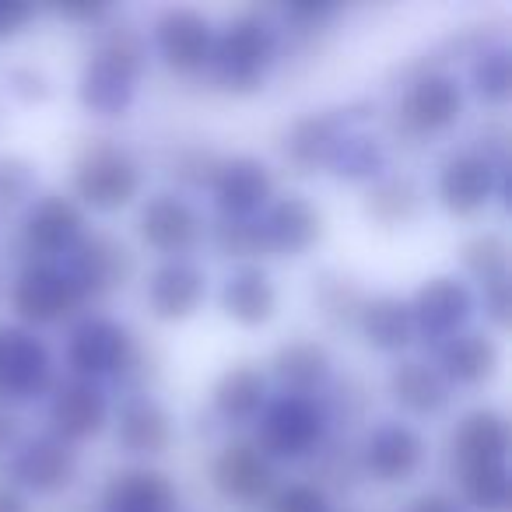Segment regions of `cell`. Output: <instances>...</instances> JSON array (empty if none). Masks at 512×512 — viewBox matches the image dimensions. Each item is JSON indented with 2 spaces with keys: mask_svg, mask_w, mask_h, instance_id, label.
I'll use <instances>...</instances> for the list:
<instances>
[{
  "mask_svg": "<svg viewBox=\"0 0 512 512\" xmlns=\"http://www.w3.org/2000/svg\"><path fill=\"white\" fill-rule=\"evenodd\" d=\"M285 32L278 11L271 8H242L218 25L211 64L204 78L225 99H256L271 85L274 71L285 60Z\"/></svg>",
  "mask_w": 512,
  "mask_h": 512,
  "instance_id": "cell-1",
  "label": "cell"
},
{
  "mask_svg": "<svg viewBox=\"0 0 512 512\" xmlns=\"http://www.w3.org/2000/svg\"><path fill=\"white\" fill-rule=\"evenodd\" d=\"M148 193V165L116 137H88L67 165V197L88 218H116L141 204Z\"/></svg>",
  "mask_w": 512,
  "mask_h": 512,
  "instance_id": "cell-2",
  "label": "cell"
},
{
  "mask_svg": "<svg viewBox=\"0 0 512 512\" xmlns=\"http://www.w3.org/2000/svg\"><path fill=\"white\" fill-rule=\"evenodd\" d=\"M428 200L460 225H481L495 207L509 200V162L481 144H460L435 165Z\"/></svg>",
  "mask_w": 512,
  "mask_h": 512,
  "instance_id": "cell-3",
  "label": "cell"
},
{
  "mask_svg": "<svg viewBox=\"0 0 512 512\" xmlns=\"http://www.w3.org/2000/svg\"><path fill=\"white\" fill-rule=\"evenodd\" d=\"M246 435L267 460H274L278 467H295V463L320 460V453L334 439V418L323 397L274 393Z\"/></svg>",
  "mask_w": 512,
  "mask_h": 512,
  "instance_id": "cell-4",
  "label": "cell"
},
{
  "mask_svg": "<svg viewBox=\"0 0 512 512\" xmlns=\"http://www.w3.org/2000/svg\"><path fill=\"white\" fill-rule=\"evenodd\" d=\"M141 337L127 320L106 313V309H88L85 316L67 327V337L60 344V372L74 379H92L113 390L127 369L134 365Z\"/></svg>",
  "mask_w": 512,
  "mask_h": 512,
  "instance_id": "cell-5",
  "label": "cell"
},
{
  "mask_svg": "<svg viewBox=\"0 0 512 512\" xmlns=\"http://www.w3.org/2000/svg\"><path fill=\"white\" fill-rule=\"evenodd\" d=\"M470 109L463 78L446 64L414 71L393 99V127L404 141L428 144L449 137Z\"/></svg>",
  "mask_w": 512,
  "mask_h": 512,
  "instance_id": "cell-6",
  "label": "cell"
},
{
  "mask_svg": "<svg viewBox=\"0 0 512 512\" xmlns=\"http://www.w3.org/2000/svg\"><path fill=\"white\" fill-rule=\"evenodd\" d=\"M211 214L200 207L197 197L179 193L172 186H158L141 197L134 207V246L155 260L176 256H200L207 242Z\"/></svg>",
  "mask_w": 512,
  "mask_h": 512,
  "instance_id": "cell-7",
  "label": "cell"
},
{
  "mask_svg": "<svg viewBox=\"0 0 512 512\" xmlns=\"http://www.w3.org/2000/svg\"><path fill=\"white\" fill-rule=\"evenodd\" d=\"M11 323L29 327L36 334L43 330H67L78 316L88 313V302L81 299L78 285L64 264H43V260H25L4 285Z\"/></svg>",
  "mask_w": 512,
  "mask_h": 512,
  "instance_id": "cell-8",
  "label": "cell"
},
{
  "mask_svg": "<svg viewBox=\"0 0 512 512\" xmlns=\"http://www.w3.org/2000/svg\"><path fill=\"white\" fill-rule=\"evenodd\" d=\"M358 477L376 488H407L432 467V439L421 425L386 414L369 421L355 446Z\"/></svg>",
  "mask_w": 512,
  "mask_h": 512,
  "instance_id": "cell-9",
  "label": "cell"
},
{
  "mask_svg": "<svg viewBox=\"0 0 512 512\" xmlns=\"http://www.w3.org/2000/svg\"><path fill=\"white\" fill-rule=\"evenodd\" d=\"M71 281L78 285L88 309H102L127 292L134 281H141V253L127 235L113 228L88 225L78 246L60 260Z\"/></svg>",
  "mask_w": 512,
  "mask_h": 512,
  "instance_id": "cell-10",
  "label": "cell"
},
{
  "mask_svg": "<svg viewBox=\"0 0 512 512\" xmlns=\"http://www.w3.org/2000/svg\"><path fill=\"white\" fill-rule=\"evenodd\" d=\"M4 481L15 484L32 502H53V498L71 495L85 477V453L67 446L64 439L50 435L46 428L25 432L15 453L4 460Z\"/></svg>",
  "mask_w": 512,
  "mask_h": 512,
  "instance_id": "cell-11",
  "label": "cell"
},
{
  "mask_svg": "<svg viewBox=\"0 0 512 512\" xmlns=\"http://www.w3.org/2000/svg\"><path fill=\"white\" fill-rule=\"evenodd\" d=\"M60 358L43 334L0 320V407L22 411L50 397L57 386Z\"/></svg>",
  "mask_w": 512,
  "mask_h": 512,
  "instance_id": "cell-12",
  "label": "cell"
},
{
  "mask_svg": "<svg viewBox=\"0 0 512 512\" xmlns=\"http://www.w3.org/2000/svg\"><path fill=\"white\" fill-rule=\"evenodd\" d=\"M144 36L151 46V60L162 64L172 78H204L218 22L193 4H165L151 15Z\"/></svg>",
  "mask_w": 512,
  "mask_h": 512,
  "instance_id": "cell-13",
  "label": "cell"
},
{
  "mask_svg": "<svg viewBox=\"0 0 512 512\" xmlns=\"http://www.w3.org/2000/svg\"><path fill=\"white\" fill-rule=\"evenodd\" d=\"M278 484L281 467L267 460L246 432L225 435L207 460V488L235 509H264Z\"/></svg>",
  "mask_w": 512,
  "mask_h": 512,
  "instance_id": "cell-14",
  "label": "cell"
},
{
  "mask_svg": "<svg viewBox=\"0 0 512 512\" xmlns=\"http://www.w3.org/2000/svg\"><path fill=\"white\" fill-rule=\"evenodd\" d=\"M253 221L264 260H306L327 242L330 232L327 211L306 190H281Z\"/></svg>",
  "mask_w": 512,
  "mask_h": 512,
  "instance_id": "cell-15",
  "label": "cell"
},
{
  "mask_svg": "<svg viewBox=\"0 0 512 512\" xmlns=\"http://www.w3.org/2000/svg\"><path fill=\"white\" fill-rule=\"evenodd\" d=\"M214 285L211 271L200 256H176V260H155L141 274V302L144 313L158 327H183L197 320L207 306Z\"/></svg>",
  "mask_w": 512,
  "mask_h": 512,
  "instance_id": "cell-16",
  "label": "cell"
},
{
  "mask_svg": "<svg viewBox=\"0 0 512 512\" xmlns=\"http://www.w3.org/2000/svg\"><path fill=\"white\" fill-rule=\"evenodd\" d=\"M109 435L127 463L162 467L179 442V418L158 393H123L116 397Z\"/></svg>",
  "mask_w": 512,
  "mask_h": 512,
  "instance_id": "cell-17",
  "label": "cell"
},
{
  "mask_svg": "<svg viewBox=\"0 0 512 512\" xmlns=\"http://www.w3.org/2000/svg\"><path fill=\"white\" fill-rule=\"evenodd\" d=\"M88 232V214L67 197V190H39L32 204L18 214L15 246L25 260H43V264H60L78 239Z\"/></svg>",
  "mask_w": 512,
  "mask_h": 512,
  "instance_id": "cell-18",
  "label": "cell"
},
{
  "mask_svg": "<svg viewBox=\"0 0 512 512\" xmlns=\"http://www.w3.org/2000/svg\"><path fill=\"white\" fill-rule=\"evenodd\" d=\"M281 193L278 165L256 151H228L221 155L214 179L207 186L211 218L253 221Z\"/></svg>",
  "mask_w": 512,
  "mask_h": 512,
  "instance_id": "cell-19",
  "label": "cell"
},
{
  "mask_svg": "<svg viewBox=\"0 0 512 512\" xmlns=\"http://www.w3.org/2000/svg\"><path fill=\"white\" fill-rule=\"evenodd\" d=\"M407 306H411V320L418 330V344L435 351L449 337L463 334L477 323V288L456 271H439L428 274L407 295Z\"/></svg>",
  "mask_w": 512,
  "mask_h": 512,
  "instance_id": "cell-20",
  "label": "cell"
},
{
  "mask_svg": "<svg viewBox=\"0 0 512 512\" xmlns=\"http://www.w3.org/2000/svg\"><path fill=\"white\" fill-rule=\"evenodd\" d=\"M113 407L116 393L92 379H74L60 376L57 386L46 397V432L64 439L67 446L81 449L99 442L102 435H109L113 425Z\"/></svg>",
  "mask_w": 512,
  "mask_h": 512,
  "instance_id": "cell-21",
  "label": "cell"
},
{
  "mask_svg": "<svg viewBox=\"0 0 512 512\" xmlns=\"http://www.w3.org/2000/svg\"><path fill=\"white\" fill-rule=\"evenodd\" d=\"M348 127H372V116H358L351 102L334 109H306L281 134V165L302 179L323 176L330 151Z\"/></svg>",
  "mask_w": 512,
  "mask_h": 512,
  "instance_id": "cell-22",
  "label": "cell"
},
{
  "mask_svg": "<svg viewBox=\"0 0 512 512\" xmlns=\"http://www.w3.org/2000/svg\"><path fill=\"white\" fill-rule=\"evenodd\" d=\"M383 393L393 404L397 418L411 421V425H425V421H439L453 411L456 393L439 372V365L428 355H404L393 358L383 379Z\"/></svg>",
  "mask_w": 512,
  "mask_h": 512,
  "instance_id": "cell-23",
  "label": "cell"
},
{
  "mask_svg": "<svg viewBox=\"0 0 512 512\" xmlns=\"http://www.w3.org/2000/svg\"><path fill=\"white\" fill-rule=\"evenodd\" d=\"M214 302L225 323L246 334H260L281 316V285L267 264H235L221 274Z\"/></svg>",
  "mask_w": 512,
  "mask_h": 512,
  "instance_id": "cell-24",
  "label": "cell"
},
{
  "mask_svg": "<svg viewBox=\"0 0 512 512\" xmlns=\"http://www.w3.org/2000/svg\"><path fill=\"white\" fill-rule=\"evenodd\" d=\"M274 393H295V397H323L337 379V355L323 337L292 334L271 348L264 362Z\"/></svg>",
  "mask_w": 512,
  "mask_h": 512,
  "instance_id": "cell-25",
  "label": "cell"
},
{
  "mask_svg": "<svg viewBox=\"0 0 512 512\" xmlns=\"http://www.w3.org/2000/svg\"><path fill=\"white\" fill-rule=\"evenodd\" d=\"M274 397V386L264 372V362H232L214 376L211 393H207V411L225 428L228 435H242L256 425L264 414L267 400Z\"/></svg>",
  "mask_w": 512,
  "mask_h": 512,
  "instance_id": "cell-26",
  "label": "cell"
},
{
  "mask_svg": "<svg viewBox=\"0 0 512 512\" xmlns=\"http://www.w3.org/2000/svg\"><path fill=\"white\" fill-rule=\"evenodd\" d=\"M428 358L439 365V372L453 386V393H481L502 376L505 344L498 334H491L481 323H474L470 330H463V334L449 337L446 344H439Z\"/></svg>",
  "mask_w": 512,
  "mask_h": 512,
  "instance_id": "cell-27",
  "label": "cell"
},
{
  "mask_svg": "<svg viewBox=\"0 0 512 512\" xmlns=\"http://www.w3.org/2000/svg\"><path fill=\"white\" fill-rule=\"evenodd\" d=\"M99 512H183V491L165 467L123 463L102 481Z\"/></svg>",
  "mask_w": 512,
  "mask_h": 512,
  "instance_id": "cell-28",
  "label": "cell"
},
{
  "mask_svg": "<svg viewBox=\"0 0 512 512\" xmlns=\"http://www.w3.org/2000/svg\"><path fill=\"white\" fill-rule=\"evenodd\" d=\"M509 449V414L495 404L470 407L449 428V460H453V470L484 467V463H509Z\"/></svg>",
  "mask_w": 512,
  "mask_h": 512,
  "instance_id": "cell-29",
  "label": "cell"
},
{
  "mask_svg": "<svg viewBox=\"0 0 512 512\" xmlns=\"http://www.w3.org/2000/svg\"><path fill=\"white\" fill-rule=\"evenodd\" d=\"M351 334H358V341L365 348L386 358H404L418 348V330H414L411 320V306H407V295L400 292L365 295Z\"/></svg>",
  "mask_w": 512,
  "mask_h": 512,
  "instance_id": "cell-30",
  "label": "cell"
},
{
  "mask_svg": "<svg viewBox=\"0 0 512 512\" xmlns=\"http://www.w3.org/2000/svg\"><path fill=\"white\" fill-rule=\"evenodd\" d=\"M393 141L386 134L372 127H348L341 134V141L334 144L327 158V169L323 176H330L341 186H358V190H369L372 183L393 172Z\"/></svg>",
  "mask_w": 512,
  "mask_h": 512,
  "instance_id": "cell-31",
  "label": "cell"
},
{
  "mask_svg": "<svg viewBox=\"0 0 512 512\" xmlns=\"http://www.w3.org/2000/svg\"><path fill=\"white\" fill-rule=\"evenodd\" d=\"M428 186L421 183L414 172L393 169L386 172L379 183L362 190V214L369 225L383 228V232H404L414 228L428 211Z\"/></svg>",
  "mask_w": 512,
  "mask_h": 512,
  "instance_id": "cell-32",
  "label": "cell"
},
{
  "mask_svg": "<svg viewBox=\"0 0 512 512\" xmlns=\"http://www.w3.org/2000/svg\"><path fill=\"white\" fill-rule=\"evenodd\" d=\"M74 102L92 120L123 123L134 116L137 102H141V85L85 57L78 67V81H74Z\"/></svg>",
  "mask_w": 512,
  "mask_h": 512,
  "instance_id": "cell-33",
  "label": "cell"
},
{
  "mask_svg": "<svg viewBox=\"0 0 512 512\" xmlns=\"http://www.w3.org/2000/svg\"><path fill=\"white\" fill-rule=\"evenodd\" d=\"M467 99L481 102L488 113H505L512 99V50L502 36L481 43L467 64Z\"/></svg>",
  "mask_w": 512,
  "mask_h": 512,
  "instance_id": "cell-34",
  "label": "cell"
},
{
  "mask_svg": "<svg viewBox=\"0 0 512 512\" xmlns=\"http://www.w3.org/2000/svg\"><path fill=\"white\" fill-rule=\"evenodd\" d=\"M509 235L495 225H477L456 246V274L481 292L488 285L509 281Z\"/></svg>",
  "mask_w": 512,
  "mask_h": 512,
  "instance_id": "cell-35",
  "label": "cell"
},
{
  "mask_svg": "<svg viewBox=\"0 0 512 512\" xmlns=\"http://www.w3.org/2000/svg\"><path fill=\"white\" fill-rule=\"evenodd\" d=\"M365 288L358 285L355 274L341 271V267H323L309 285V302L313 313L327 330H355L358 309L365 302Z\"/></svg>",
  "mask_w": 512,
  "mask_h": 512,
  "instance_id": "cell-36",
  "label": "cell"
},
{
  "mask_svg": "<svg viewBox=\"0 0 512 512\" xmlns=\"http://www.w3.org/2000/svg\"><path fill=\"white\" fill-rule=\"evenodd\" d=\"M456 498L467 512H512V477L509 463L456 470Z\"/></svg>",
  "mask_w": 512,
  "mask_h": 512,
  "instance_id": "cell-37",
  "label": "cell"
},
{
  "mask_svg": "<svg viewBox=\"0 0 512 512\" xmlns=\"http://www.w3.org/2000/svg\"><path fill=\"white\" fill-rule=\"evenodd\" d=\"M221 155L225 151H214L207 144H179L169 155V162H165V172H169V183L165 186H172L179 193H190V197H200L211 186Z\"/></svg>",
  "mask_w": 512,
  "mask_h": 512,
  "instance_id": "cell-38",
  "label": "cell"
},
{
  "mask_svg": "<svg viewBox=\"0 0 512 512\" xmlns=\"http://www.w3.org/2000/svg\"><path fill=\"white\" fill-rule=\"evenodd\" d=\"M0 88H4V95L22 109L50 106V102L57 99V78L50 74V67L36 64V60H15V64L4 67Z\"/></svg>",
  "mask_w": 512,
  "mask_h": 512,
  "instance_id": "cell-39",
  "label": "cell"
},
{
  "mask_svg": "<svg viewBox=\"0 0 512 512\" xmlns=\"http://www.w3.org/2000/svg\"><path fill=\"white\" fill-rule=\"evenodd\" d=\"M39 193V165L29 155H0V218L22 214Z\"/></svg>",
  "mask_w": 512,
  "mask_h": 512,
  "instance_id": "cell-40",
  "label": "cell"
},
{
  "mask_svg": "<svg viewBox=\"0 0 512 512\" xmlns=\"http://www.w3.org/2000/svg\"><path fill=\"white\" fill-rule=\"evenodd\" d=\"M267 512H337V498L330 488H323L316 477H292L281 481L278 491L267 498Z\"/></svg>",
  "mask_w": 512,
  "mask_h": 512,
  "instance_id": "cell-41",
  "label": "cell"
},
{
  "mask_svg": "<svg viewBox=\"0 0 512 512\" xmlns=\"http://www.w3.org/2000/svg\"><path fill=\"white\" fill-rule=\"evenodd\" d=\"M509 309H512V281L488 285L477 292V320L484 330L505 337L509 334Z\"/></svg>",
  "mask_w": 512,
  "mask_h": 512,
  "instance_id": "cell-42",
  "label": "cell"
},
{
  "mask_svg": "<svg viewBox=\"0 0 512 512\" xmlns=\"http://www.w3.org/2000/svg\"><path fill=\"white\" fill-rule=\"evenodd\" d=\"M116 11L120 8H113V4H60V8H46V11L39 8V15H50V18H57V22H67L92 36V32L99 29V25H106Z\"/></svg>",
  "mask_w": 512,
  "mask_h": 512,
  "instance_id": "cell-43",
  "label": "cell"
},
{
  "mask_svg": "<svg viewBox=\"0 0 512 512\" xmlns=\"http://www.w3.org/2000/svg\"><path fill=\"white\" fill-rule=\"evenodd\" d=\"M36 4H25V0H0V46L15 43L25 32H32V25L39 22Z\"/></svg>",
  "mask_w": 512,
  "mask_h": 512,
  "instance_id": "cell-44",
  "label": "cell"
},
{
  "mask_svg": "<svg viewBox=\"0 0 512 512\" xmlns=\"http://www.w3.org/2000/svg\"><path fill=\"white\" fill-rule=\"evenodd\" d=\"M404 512H467V509H463V502L449 488H428L421 495H414Z\"/></svg>",
  "mask_w": 512,
  "mask_h": 512,
  "instance_id": "cell-45",
  "label": "cell"
},
{
  "mask_svg": "<svg viewBox=\"0 0 512 512\" xmlns=\"http://www.w3.org/2000/svg\"><path fill=\"white\" fill-rule=\"evenodd\" d=\"M25 425H22V411H11V407H0V467L15 453V446L22 442Z\"/></svg>",
  "mask_w": 512,
  "mask_h": 512,
  "instance_id": "cell-46",
  "label": "cell"
},
{
  "mask_svg": "<svg viewBox=\"0 0 512 512\" xmlns=\"http://www.w3.org/2000/svg\"><path fill=\"white\" fill-rule=\"evenodd\" d=\"M0 512H36V502L0 477Z\"/></svg>",
  "mask_w": 512,
  "mask_h": 512,
  "instance_id": "cell-47",
  "label": "cell"
},
{
  "mask_svg": "<svg viewBox=\"0 0 512 512\" xmlns=\"http://www.w3.org/2000/svg\"><path fill=\"white\" fill-rule=\"evenodd\" d=\"M4 285H8V274H4V256H0V295H4Z\"/></svg>",
  "mask_w": 512,
  "mask_h": 512,
  "instance_id": "cell-48",
  "label": "cell"
},
{
  "mask_svg": "<svg viewBox=\"0 0 512 512\" xmlns=\"http://www.w3.org/2000/svg\"><path fill=\"white\" fill-rule=\"evenodd\" d=\"M337 512H348V509H337Z\"/></svg>",
  "mask_w": 512,
  "mask_h": 512,
  "instance_id": "cell-49",
  "label": "cell"
}]
</instances>
